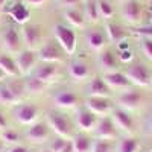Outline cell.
<instances>
[{
  "instance_id": "cell-1",
  "label": "cell",
  "mask_w": 152,
  "mask_h": 152,
  "mask_svg": "<svg viewBox=\"0 0 152 152\" xmlns=\"http://www.w3.org/2000/svg\"><path fill=\"white\" fill-rule=\"evenodd\" d=\"M46 122L49 123L50 129L53 131V134L61 135L64 138H72L76 132H78V128H76L75 123V117H73V111H67V110H59V108H49L46 111Z\"/></svg>"
},
{
  "instance_id": "cell-2",
  "label": "cell",
  "mask_w": 152,
  "mask_h": 152,
  "mask_svg": "<svg viewBox=\"0 0 152 152\" xmlns=\"http://www.w3.org/2000/svg\"><path fill=\"white\" fill-rule=\"evenodd\" d=\"M84 99H85V96L78 93L75 88L59 87L52 94V104H53L55 108H59V110L75 111L76 108L84 105Z\"/></svg>"
},
{
  "instance_id": "cell-3",
  "label": "cell",
  "mask_w": 152,
  "mask_h": 152,
  "mask_svg": "<svg viewBox=\"0 0 152 152\" xmlns=\"http://www.w3.org/2000/svg\"><path fill=\"white\" fill-rule=\"evenodd\" d=\"M11 114L18 125L29 126L35 123L37 120H40V108L34 102V100H26L23 99L14 107H11Z\"/></svg>"
},
{
  "instance_id": "cell-4",
  "label": "cell",
  "mask_w": 152,
  "mask_h": 152,
  "mask_svg": "<svg viewBox=\"0 0 152 152\" xmlns=\"http://www.w3.org/2000/svg\"><path fill=\"white\" fill-rule=\"evenodd\" d=\"M31 75L50 87L53 84H58L62 79V76H64V66L59 64V62L38 61V64L35 66Z\"/></svg>"
},
{
  "instance_id": "cell-5",
  "label": "cell",
  "mask_w": 152,
  "mask_h": 152,
  "mask_svg": "<svg viewBox=\"0 0 152 152\" xmlns=\"http://www.w3.org/2000/svg\"><path fill=\"white\" fill-rule=\"evenodd\" d=\"M37 52H38L40 61H47V62H59V64H64L70 58L67 55V52L61 47V44L53 37H49Z\"/></svg>"
},
{
  "instance_id": "cell-6",
  "label": "cell",
  "mask_w": 152,
  "mask_h": 152,
  "mask_svg": "<svg viewBox=\"0 0 152 152\" xmlns=\"http://www.w3.org/2000/svg\"><path fill=\"white\" fill-rule=\"evenodd\" d=\"M26 142L35 146H43L49 142V138L53 135V131L46 120H37L35 123L26 126V131L23 132Z\"/></svg>"
},
{
  "instance_id": "cell-7",
  "label": "cell",
  "mask_w": 152,
  "mask_h": 152,
  "mask_svg": "<svg viewBox=\"0 0 152 152\" xmlns=\"http://www.w3.org/2000/svg\"><path fill=\"white\" fill-rule=\"evenodd\" d=\"M55 40L61 44V47L67 52L69 56H72L76 52V46H78V37L72 26L62 23H56L53 26V35Z\"/></svg>"
},
{
  "instance_id": "cell-8",
  "label": "cell",
  "mask_w": 152,
  "mask_h": 152,
  "mask_svg": "<svg viewBox=\"0 0 152 152\" xmlns=\"http://www.w3.org/2000/svg\"><path fill=\"white\" fill-rule=\"evenodd\" d=\"M0 44L5 52L11 55H17L21 49H24L23 37L15 26H6L0 31Z\"/></svg>"
},
{
  "instance_id": "cell-9",
  "label": "cell",
  "mask_w": 152,
  "mask_h": 152,
  "mask_svg": "<svg viewBox=\"0 0 152 152\" xmlns=\"http://www.w3.org/2000/svg\"><path fill=\"white\" fill-rule=\"evenodd\" d=\"M21 37H23V44L28 49L38 50L41 47V44L47 40V37H44V29L38 23H26L21 29Z\"/></svg>"
},
{
  "instance_id": "cell-10",
  "label": "cell",
  "mask_w": 152,
  "mask_h": 152,
  "mask_svg": "<svg viewBox=\"0 0 152 152\" xmlns=\"http://www.w3.org/2000/svg\"><path fill=\"white\" fill-rule=\"evenodd\" d=\"M125 75L128 76V79L132 82V85H137V87L151 85L152 72L145 62L135 61V62H132V64H129L125 70Z\"/></svg>"
},
{
  "instance_id": "cell-11",
  "label": "cell",
  "mask_w": 152,
  "mask_h": 152,
  "mask_svg": "<svg viewBox=\"0 0 152 152\" xmlns=\"http://www.w3.org/2000/svg\"><path fill=\"white\" fill-rule=\"evenodd\" d=\"M116 102L120 108H123L126 111H135L138 108H142V105L145 102V94L140 90L131 87L128 90L119 91V94L116 96Z\"/></svg>"
},
{
  "instance_id": "cell-12",
  "label": "cell",
  "mask_w": 152,
  "mask_h": 152,
  "mask_svg": "<svg viewBox=\"0 0 152 152\" xmlns=\"http://www.w3.org/2000/svg\"><path fill=\"white\" fill-rule=\"evenodd\" d=\"M73 117H75V123H76V128L78 131H82V132H88L91 134L97 125V120H99V116L88 110L85 105H81L79 108H76L73 111Z\"/></svg>"
},
{
  "instance_id": "cell-13",
  "label": "cell",
  "mask_w": 152,
  "mask_h": 152,
  "mask_svg": "<svg viewBox=\"0 0 152 152\" xmlns=\"http://www.w3.org/2000/svg\"><path fill=\"white\" fill-rule=\"evenodd\" d=\"M84 105L99 117L110 116L111 111L116 108L113 97H107V96H87L84 99Z\"/></svg>"
},
{
  "instance_id": "cell-14",
  "label": "cell",
  "mask_w": 152,
  "mask_h": 152,
  "mask_svg": "<svg viewBox=\"0 0 152 152\" xmlns=\"http://www.w3.org/2000/svg\"><path fill=\"white\" fill-rule=\"evenodd\" d=\"M66 69H67L69 78L75 82H85L93 76L88 62H85L82 58H73V59L69 58Z\"/></svg>"
},
{
  "instance_id": "cell-15",
  "label": "cell",
  "mask_w": 152,
  "mask_h": 152,
  "mask_svg": "<svg viewBox=\"0 0 152 152\" xmlns=\"http://www.w3.org/2000/svg\"><path fill=\"white\" fill-rule=\"evenodd\" d=\"M91 135L94 138H104V140H117L120 131L117 129L116 123H114L111 116H104V117H99L97 125L94 131L91 132Z\"/></svg>"
},
{
  "instance_id": "cell-16",
  "label": "cell",
  "mask_w": 152,
  "mask_h": 152,
  "mask_svg": "<svg viewBox=\"0 0 152 152\" xmlns=\"http://www.w3.org/2000/svg\"><path fill=\"white\" fill-rule=\"evenodd\" d=\"M110 116L113 117L114 123H116L117 129L125 134V135H134L135 132V122H134V117L131 116V111H126L120 107H116Z\"/></svg>"
},
{
  "instance_id": "cell-17",
  "label": "cell",
  "mask_w": 152,
  "mask_h": 152,
  "mask_svg": "<svg viewBox=\"0 0 152 152\" xmlns=\"http://www.w3.org/2000/svg\"><path fill=\"white\" fill-rule=\"evenodd\" d=\"M120 14L128 24L137 26L143 20V5L140 0H125V2H122Z\"/></svg>"
},
{
  "instance_id": "cell-18",
  "label": "cell",
  "mask_w": 152,
  "mask_h": 152,
  "mask_svg": "<svg viewBox=\"0 0 152 152\" xmlns=\"http://www.w3.org/2000/svg\"><path fill=\"white\" fill-rule=\"evenodd\" d=\"M15 56V61H17V66H18V70H20V75L21 76H28L32 73V70L35 69V66L38 64V52L34 49H28L24 47L21 49L20 52Z\"/></svg>"
},
{
  "instance_id": "cell-19",
  "label": "cell",
  "mask_w": 152,
  "mask_h": 152,
  "mask_svg": "<svg viewBox=\"0 0 152 152\" xmlns=\"http://www.w3.org/2000/svg\"><path fill=\"white\" fill-rule=\"evenodd\" d=\"M114 91L108 87V84L105 82L104 76L100 75H93L90 79L85 84V97L87 96H107V97H113Z\"/></svg>"
},
{
  "instance_id": "cell-20",
  "label": "cell",
  "mask_w": 152,
  "mask_h": 152,
  "mask_svg": "<svg viewBox=\"0 0 152 152\" xmlns=\"http://www.w3.org/2000/svg\"><path fill=\"white\" fill-rule=\"evenodd\" d=\"M85 43L90 50L99 53L100 50H104L107 47V43H108L105 29L96 26V28H90L88 31H85Z\"/></svg>"
},
{
  "instance_id": "cell-21",
  "label": "cell",
  "mask_w": 152,
  "mask_h": 152,
  "mask_svg": "<svg viewBox=\"0 0 152 152\" xmlns=\"http://www.w3.org/2000/svg\"><path fill=\"white\" fill-rule=\"evenodd\" d=\"M105 82L108 84V87L111 90H117V91H123V90H128V88L134 87L132 82L128 79V76L125 75V72L116 70V72H108V73H102Z\"/></svg>"
},
{
  "instance_id": "cell-22",
  "label": "cell",
  "mask_w": 152,
  "mask_h": 152,
  "mask_svg": "<svg viewBox=\"0 0 152 152\" xmlns=\"http://www.w3.org/2000/svg\"><path fill=\"white\" fill-rule=\"evenodd\" d=\"M97 66L100 67L102 73L108 72H116L120 67V61L117 58V53L113 52L111 49H104L97 53Z\"/></svg>"
},
{
  "instance_id": "cell-23",
  "label": "cell",
  "mask_w": 152,
  "mask_h": 152,
  "mask_svg": "<svg viewBox=\"0 0 152 152\" xmlns=\"http://www.w3.org/2000/svg\"><path fill=\"white\" fill-rule=\"evenodd\" d=\"M5 11L8 12V15L14 20V23H17V24H21V26H24L26 23L31 21V15H32L31 8H29L28 5H24L23 2L12 3V5L8 6Z\"/></svg>"
},
{
  "instance_id": "cell-24",
  "label": "cell",
  "mask_w": 152,
  "mask_h": 152,
  "mask_svg": "<svg viewBox=\"0 0 152 152\" xmlns=\"http://www.w3.org/2000/svg\"><path fill=\"white\" fill-rule=\"evenodd\" d=\"M104 29H105V34L108 37V41L114 43V44H119L123 40H128V37H129V32L126 31L120 23H116L113 20H107L105 21Z\"/></svg>"
},
{
  "instance_id": "cell-25",
  "label": "cell",
  "mask_w": 152,
  "mask_h": 152,
  "mask_svg": "<svg viewBox=\"0 0 152 152\" xmlns=\"http://www.w3.org/2000/svg\"><path fill=\"white\" fill-rule=\"evenodd\" d=\"M64 18L72 28L82 29L87 24V20H85V15H84V9L79 8V6L64 8Z\"/></svg>"
},
{
  "instance_id": "cell-26",
  "label": "cell",
  "mask_w": 152,
  "mask_h": 152,
  "mask_svg": "<svg viewBox=\"0 0 152 152\" xmlns=\"http://www.w3.org/2000/svg\"><path fill=\"white\" fill-rule=\"evenodd\" d=\"M93 140H94V137L91 134L78 131L72 137V143H73L75 152H91Z\"/></svg>"
},
{
  "instance_id": "cell-27",
  "label": "cell",
  "mask_w": 152,
  "mask_h": 152,
  "mask_svg": "<svg viewBox=\"0 0 152 152\" xmlns=\"http://www.w3.org/2000/svg\"><path fill=\"white\" fill-rule=\"evenodd\" d=\"M24 84H26V93L28 97H38V96H43L46 93V90L49 88L47 84H44L43 81H40L38 78L32 75L24 76Z\"/></svg>"
},
{
  "instance_id": "cell-28",
  "label": "cell",
  "mask_w": 152,
  "mask_h": 152,
  "mask_svg": "<svg viewBox=\"0 0 152 152\" xmlns=\"http://www.w3.org/2000/svg\"><path fill=\"white\" fill-rule=\"evenodd\" d=\"M142 145L135 135H123L117 138L116 152H140Z\"/></svg>"
},
{
  "instance_id": "cell-29",
  "label": "cell",
  "mask_w": 152,
  "mask_h": 152,
  "mask_svg": "<svg viewBox=\"0 0 152 152\" xmlns=\"http://www.w3.org/2000/svg\"><path fill=\"white\" fill-rule=\"evenodd\" d=\"M0 67H2V70L6 73L8 78L21 76L18 66H17V61H15V56L11 55V53H6V52L0 53Z\"/></svg>"
},
{
  "instance_id": "cell-30",
  "label": "cell",
  "mask_w": 152,
  "mask_h": 152,
  "mask_svg": "<svg viewBox=\"0 0 152 152\" xmlns=\"http://www.w3.org/2000/svg\"><path fill=\"white\" fill-rule=\"evenodd\" d=\"M82 9H84V15H85L87 23L97 24L100 21L97 0H84V2H82Z\"/></svg>"
},
{
  "instance_id": "cell-31",
  "label": "cell",
  "mask_w": 152,
  "mask_h": 152,
  "mask_svg": "<svg viewBox=\"0 0 152 152\" xmlns=\"http://www.w3.org/2000/svg\"><path fill=\"white\" fill-rule=\"evenodd\" d=\"M0 137H2L3 143L8 146H15V145H20L23 143L24 140V135L21 131H18L17 128H12V126H9V128L0 131Z\"/></svg>"
},
{
  "instance_id": "cell-32",
  "label": "cell",
  "mask_w": 152,
  "mask_h": 152,
  "mask_svg": "<svg viewBox=\"0 0 152 152\" xmlns=\"http://www.w3.org/2000/svg\"><path fill=\"white\" fill-rule=\"evenodd\" d=\"M6 85L11 88V91L14 93L20 100L26 99L28 93H26V84H24V76H14V78H8Z\"/></svg>"
},
{
  "instance_id": "cell-33",
  "label": "cell",
  "mask_w": 152,
  "mask_h": 152,
  "mask_svg": "<svg viewBox=\"0 0 152 152\" xmlns=\"http://www.w3.org/2000/svg\"><path fill=\"white\" fill-rule=\"evenodd\" d=\"M20 102V99L11 91V88L6 85V82L0 84V107H6L11 108Z\"/></svg>"
},
{
  "instance_id": "cell-34",
  "label": "cell",
  "mask_w": 152,
  "mask_h": 152,
  "mask_svg": "<svg viewBox=\"0 0 152 152\" xmlns=\"http://www.w3.org/2000/svg\"><path fill=\"white\" fill-rule=\"evenodd\" d=\"M97 8H99V14L100 18L105 20H111L116 14V9H114V5L110 2V0H97Z\"/></svg>"
},
{
  "instance_id": "cell-35",
  "label": "cell",
  "mask_w": 152,
  "mask_h": 152,
  "mask_svg": "<svg viewBox=\"0 0 152 152\" xmlns=\"http://www.w3.org/2000/svg\"><path fill=\"white\" fill-rule=\"evenodd\" d=\"M116 145L113 140H104V138H94L91 152H114Z\"/></svg>"
},
{
  "instance_id": "cell-36",
  "label": "cell",
  "mask_w": 152,
  "mask_h": 152,
  "mask_svg": "<svg viewBox=\"0 0 152 152\" xmlns=\"http://www.w3.org/2000/svg\"><path fill=\"white\" fill-rule=\"evenodd\" d=\"M70 140V138H64L61 135H56L53 134L52 137L49 138V142L46 143V148H49L52 152H61V149L66 146V143Z\"/></svg>"
},
{
  "instance_id": "cell-37",
  "label": "cell",
  "mask_w": 152,
  "mask_h": 152,
  "mask_svg": "<svg viewBox=\"0 0 152 152\" xmlns=\"http://www.w3.org/2000/svg\"><path fill=\"white\" fill-rule=\"evenodd\" d=\"M140 47H142V52L145 53V56H146L149 61H152V38H149V37H142Z\"/></svg>"
},
{
  "instance_id": "cell-38",
  "label": "cell",
  "mask_w": 152,
  "mask_h": 152,
  "mask_svg": "<svg viewBox=\"0 0 152 152\" xmlns=\"http://www.w3.org/2000/svg\"><path fill=\"white\" fill-rule=\"evenodd\" d=\"M117 58L120 61V64H131V61L134 59V52L132 49H123V50H117Z\"/></svg>"
},
{
  "instance_id": "cell-39",
  "label": "cell",
  "mask_w": 152,
  "mask_h": 152,
  "mask_svg": "<svg viewBox=\"0 0 152 152\" xmlns=\"http://www.w3.org/2000/svg\"><path fill=\"white\" fill-rule=\"evenodd\" d=\"M9 126H11V120L8 117V114L5 113V110L0 107V131L9 128Z\"/></svg>"
},
{
  "instance_id": "cell-40",
  "label": "cell",
  "mask_w": 152,
  "mask_h": 152,
  "mask_svg": "<svg viewBox=\"0 0 152 152\" xmlns=\"http://www.w3.org/2000/svg\"><path fill=\"white\" fill-rule=\"evenodd\" d=\"M6 152H32V151H31L29 146H26L24 143H20V145H15V146H8Z\"/></svg>"
},
{
  "instance_id": "cell-41",
  "label": "cell",
  "mask_w": 152,
  "mask_h": 152,
  "mask_svg": "<svg viewBox=\"0 0 152 152\" xmlns=\"http://www.w3.org/2000/svg\"><path fill=\"white\" fill-rule=\"evenodd\" d=\"M134 32L137 35H140V37H149V38H152V24L145 26V28H137Z\"/></svg>"
},
{
  "instance_id": "cell-42",
  "label": "cell",
  "mask_w": 152,
  "mask_h": 152,
  "mask_svg": "<svg viewBox=\"0 0 152 152\" xmlns=\"http://www.w3.org/2000/svg\"><path fill=\"white\" fill-rule=\"evenodd\" d=\"M24 5H28L29 8H41L43 5H46L49 0H21Z\"/></svg>"
},
{
  "instance_id": "cell-43",
  "label": "cell",
  "mask_w": 152,
  "mask_h": 152,
  "mask_svg": "<svg viewBox=\"0 0 152 152\" xmlns=\"http://www.w3.org/2000/svg\"><path fill=\"white\" fill-rule=\"evenodd\" d=\"M58 2H59L61 6H64V8H73V6L82 5L84 0H58Z\"/></svg>"
},
{
  "instance_id": "cell-44",
  "label": "cell",
  "mask_w": 152,
  "mask_h": 152,
  "mask_svg": "<svg viewBox=\"0 0 152 152\" xmlns=\"http://www.w3.org/2000/svg\"><path fill=\"white\" fill-rule=\"evenodd\" d=\"M61 152H75V149H73V143H72V138L66 143V146L61 149Z\"/></svg>"
},
{
  "instance_id": "cell-45",
  "label": "cell",
  "mask_w": 152,
  "mask_h": 152,
  "mask_svg": "<svg viewBox=\"0 0 152 152\" xmlns=\"http://www.w3.org/2000/svg\"><path fill=\"white\" fill-rule=\"evenodd\" d=\"M8 79V76H6V73L2 70V67H0V84H2V82H5Z\"/></svg>"
},
{
  "instance_id": "cell-46",
  "label": "cell",
  "mask_w": 152,
  "mask_h": 152,
  "mask_svg": "<svg viewBox=\"0 0 152 152\" xmlns=\"http://www.w3.org/2000/svg\"><path fill=\"white\" fill-rule=\"evenodd\" d=\"M0 152H6V145L3 143L2 137H0Z\"/></svg>"
},
{
  "instance_id": "cell-47",
  "label": "cell",
  "mask_w": 152,
  "mask_h": 152,
  "mask_svg": "<svg viewBox=\"0 0 152 152\" xmlns=\"http://www.w3.org/2000/svg\"><path fill=\"white\" fill-rule=\"evenodd\" d=\"M6 3H8V0H0V11H5Z\"/></svg>"
},
{
  "instance_id": "cell-48",
  "label": "cell",
  "mask_w": 152,
  "mask_h": 152,
  "mask_svg": "<svg viewBox=\"0 0 152 152\" xmlns=\"http://www.w3.org/2000/svg\"><path fill=\"white\" fill-rule=\"evenodd\" d=\"M40 152H52V151H50L49 148H46V146H44V148H41V149H40Z\"/></svg>"
},
{
  "instance_id": "cell-49",
  "label": "cell",
  "mask_w": 152,
  "mask_h": 152,
  "mask_svg": "<svg viewBox=\"0 0 152 152\" xmlns=\"http://www.w3.org/2000/svg\"><path fill=\"white\" fill-rule=\"evenodd\" d=\"M149 126H151V131H152V116H151V120H149Z\"/></svg>"
},
{
  "instance_id": "cell-50",
  "label": "cell",
  "mask_w": 152,
  "mask_h": 152,
  "mask_svg": "<svg viewBox=\"0 0 152 152\" xmlns=\"http://www.w3.org/2000/svg\"><path fill=\"white\" fill-rule=\"evenodd\" d=\"M142 152H152V149H145V151H142Z\"/></svg>"
},
{
  "instance_id": "cell-51",
  "label": "cell",
  "mask_w": 152,
  "mask_h": 152,
  "mask_svg": "<svg viewBox=\"0 0 152 152\" xmlns=\"http://www.w3.org/2000/svg\"><path fill=\"white\" fill-rule=\"evenodd\" d=\"M151 87H152V79H151Z\"/></svg>"
},
{
  "instance_id": "cell-52",
  "label": "cell",
  "mask_w": 152,
  "mask_h": 152,
  "mask_svg": "<svg viewBox=\"0 0 152 152\" xmlns=\"http://www.w3.org/2000/svg\"><path fill=\"white\" fill-rule=\"evenodd\" d=\"M119 2H125V0H119Z\"/></svg>"
},
{
  "instance_id": "cell-53",
  "label": "cell",
  "mask_w": 152,
  "mask_h": 152,
  "mask_svg": "<svg viewBox=\"0 0 152 152\" xmlns=\"http://www.w3.org/2000/svg\"><path fill=\"white\" fill-rule=\"evenodd\" d=\"M35 152H40V151H35Z\"/></svg>"
},
{
  "instance_id": "cell-54",
  "label": "cell",
  "mask_w": 152,
  "mask_h": 152,
  "mask_svg": "<svg viewBox=\"0 0 152 152\" xmlns=\"http://www.w3.org/2000/svg\"><path fill=\"white\" fill-rule=\"evenodd\" d=\"M0 47H2V44H0Z\"/></svg>"
}]
</instances>
